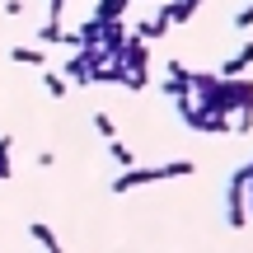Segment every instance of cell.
<instances>
[{
  "instance_id": "obj_1",
  "label": "cell",
  "mask_w": 253,
  "mask_h": 253,
  "mask_svg": "<svg viewBox=\"0 0 253 253\" xmlns=\"http://www.w3.org/2000/svg\"><path fill=\"white\" fill-rule=\"evenodd\" d=\"M244 183H249V164H239V169H235V173L225 178V225H230V230H244V225H249Z\"/></svg>"
},
{
  "instance_id": "obj_2",
  "label": "cell",
  "mask_w": 253,
  "mask_h": 253,
  "mask_svg": "<svg viewBox=\"0 0 253 253\" xmlns=\"http://www.w3.org/2000/svg\"><path fill=\"white\" fill-rule=\"evenodd\" d=\"M160 178H164L160 164H131L113 178V192H131V188H145V183H160Z\"/></svg>"
},
{
  "instance_id": "obj_3",
  "label": "cell",
  "mask_w": 253,
  "mask_h": 253,
  "mask_svg": "<svg viewBox=\"0 0 253 253\" xmlns=\"http://www.w3.org/2000/svg\"><path fill=\"white\" fill-rule=\"evenodd\" d=\"M164 94H169V99H192V71L183 61L164 66Z\"/></svg>"
},
{
  "instance_id": "obj_4",
  "label": "cell",
  "mask_w": 253,
  "mask_h": 253,
  "mask_svg": "<svg viewBox=\"0 0 253 253\" xmlns=\"http://www.w3.org/2000/svg\"><path fill=\"white\" fill-rule=\"evenodd\" d=\"M118 61H122L131 75H150V42H141V38H126V47H122Z\"/></svg>"
},
{
  "instance_id": "obj_5",
  "label": "cell",
  "mask_w": 253,
  "mask_h": 253,
  "mask_svg": "<svg viewBox=\"0 0 253 253\" xmlns=\"http://www.w3.org/2000/svg\"><path fill=\"white\" fill-rule=\"evenodd\" d=\"M126 38H131V28H126L122 19H113V24H103V33H99V47H103V56H108V61H118V56H122Z\"/></svg>"
},
{
  "instance_id": "obj_6",
  "label": "cell",
  "mask_w": 253,
  "mask_h": 253,
  "mask_svg": "<svg viewBox=\"0 0 253 253\" xmlns=\"http://www.w3.org/2000/svg\"><path fill=\"white\" fill-rule=\"evenodd\" d=\"M169 9H164V0H155V19H145L141 28H131V38H141V42H155V38H164L169 33Z\"/></svg>"
},
{
  "instance_id": "obj_7",
  "label": "cell",
  "mask_w": 253,
  "mask_h": 253,
  "mask_svg": "<svg viewBox=\"0 0 253 253\" xmlns=\"http://www.w3.org/2000/svg\"><path fill=\"white\" fill-rule=\"evenodd\" d=\"M249 66H253V42H244V47H239V52H235V56H230V61H225V66H220V71H216V75H220V80H235V75H244V71H249Z\"/></svg>"
},
{
  "instance_id": "obj_8",
  "label": "cell",
  "mask_w": 253,
  "mask_h": 253,
  "mask_svg": "<svg viewBox=\"0 0 253 253\" xmlns=\"http://www.w3.org/2000/svg\"><path fill=\"white\" fill-rule=\"evenodd\" d=\"M9 61H14V66H38V71H42V66H47V56H42V47H24V42H19V47H9Z\"/></svg>"
},
{
  "instance_id": "obj_9",
  "label": "cell",
  "mask_w": 253,
  "mask_h": 253,
  "mask_svg": "<svg viewBox=\"0 0 253 253\" xmlns=\"http://www.w3.org/2000/svg\"><path fill=\"white\" fill-rule=\"evenodd\" d=\"M164 9H169V24H188L202 5H192V0H164Z\"/></svg>"
},
{
  "instance_id": "obj_10",
  "label": "cell",
  "mask_w": 253,
  "mask_h": 253,
  "mask_svg": "<svg viewBox=\"0 0 253 253\" xmlns=\"http://www.w3.org/2000/svg\"><path fill=\"white\" fill-rule=\"evenodd\" d=\"M126 5H131V0H99L94 19H99V24H113V19H122V14H126Z\"/></svg>"
},
{
  "instance_id": "obj_11",
  "label": "cell",
  "mask_w": 253,
  "mask_h": 253,
  "mask_svg": "<svg viewBox=\"0 0 253 253\" xmlns=\"http://www.w3.org/2000/svg\"><path fill=\"white\" fill-rule=\"evenodd\" d=\"M108 155H113V164H118V169H131V164H136V150H126L118 136L108 141Z\"/></svg>"
},
{
  "instance_id": "obj_12",
  "label": "cell",
  "mask_w": 253,
  "mask_h": 253,
  "mask_svg": "<svg viewBox=\"0 0 253 253\" xmlns=\"http://www.w3.org/2000/svg\"><path fill=\"white\" fill-rule=\"evenodd\" d=\"M33 38H38V42L47 47V42H61V38H66V28H61V24H52V19H42V24H38V33H33Z\"/></svg>"
},
{
  "instance_id": "obj_13",
  "label": "cell",
  "mask_w": 253,
  "mask_h": 253,
  "mask_svg": "<svg viewBox=\"0 0 253 253\" xmlns=\"http://www.w3.org/2000/svg\"><path fill=\"white\" fill-rule=\"evenodd\" d=\"M28 235H33L42 249H61V239H56V235H52V225H42V220H33V225H28Z\"/></svg>"
},
{
  "instance_id": "obj_14",
  "label": "cell",
  "mask_w": 253,
  "mask_h": 253,
  "mask_svg": "<svg viewBox=\"0 0 253 253\" xmlns=\"http://www.w3.org/2000/svg\"><path fill=\"white\" fill-rule=\"evenodd\" d=\"M42 89L52 94V99H66V89H71V84H66V75H52V71L42 66Z\"/></svg>"
},
{
  "instance_id": "obj_15",
  "label": "cell",
  "mask_w": 253,
  "mask_h": 253,
  "mask_svg": "<svg viewBox=\"0 0 253 253\" xmlns=\"http://www.w3.org/2000/svg\"><path fill=\"white\" fill-rule=\"evenodd\" d=\"M164 169V178H188V173H197V164L192 160H169V164H160Z\"/></svg>"
},
{
  "instance_id": "obj_16",
  "label": "cell",
  "mask_w": 253,
  "mask_h": 253,
  "mask_svg": "<svg viewBox=\"0 0 253 253\" xmlns=\"http://www.w3.org/2000/svg\"><path fill=\"white\" fill-rule=\"evenodd\" d=\"M94 131L113 141V136H118V126H113V118H108V113H94Z\"/></svg>"
},
{
  "instance_id": "obj_17",
  "label": "cell",
  "mask_w": 253,
  "mask_h": 253,
  "mask_svg": "<svg viewBox=\"0 0 253 253\" xmlns=\"http://www.w3.org/2000/svg\"><path fill=\"white\" fill-rule=\"evenodd\" d=\"M235 28H239V33H249V28H253V0H249L244 9H239V14H235Z\"/></svg>"
},
{
  "instance_id": "obj_18",
  "label": "cell",
  "mask_w": 253,
  "mask_h": 253,
  "mask_svg": "<svg viewBox=\"0 0 253 253\" xmlns=\"http://www.w3.org/2000/svg\"><path fill=\"white\" fill-rule=\"evenodd\" d=\"M61 14H66V0H47V19H52V24H61Z\"/></svg>"
},
{
  "instance_id": "obj_19",
  "label": "cell",
  "mask_w": 253,
  "mask_h": 253,
  "mask_svg": "<svg viewBox=\"0 0 253 253\" xmlns=\"http://www.w3.org/2000/svg\"><path fill=\"white\" fill-rule=\"evenodd\" d=\"M9 173H14V164H9V155H0V183H5Z\"/></svg>"
},
{
  "instance_id": "obj_20",
  "label": "cell",
  "mask_w": 253,
  "mask_h": 253,
  "mask_svg": "<svg viewBox=\"0 0 253 253\" xmlns=\"http://www.w3.org/2000/svg\"><path fill=\"white\" fill-rule=\"evenodd\" d=\"M42 253H61V249H42Z\"/></svg>"
},
{
  "instance_id": "obj_21",
  "label": "cell",
  "mask_w": 253,
  "mask_h": 253,
  "mask_svg": "<svg viewBox=\"0 0 253 253\" xmlns=\"http://www.w3.org/2000/svg\"><path fill=\"white\" fill-rule=\"evenodd\" d=\"M192 5H202V0H192Z\"/></svg>"
}]
</instances>
